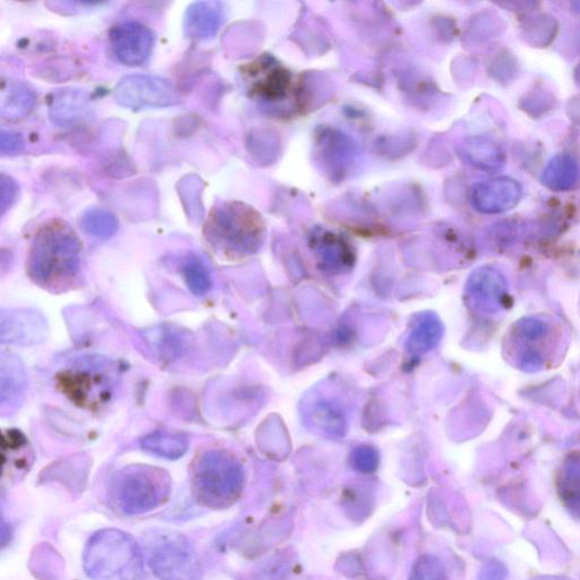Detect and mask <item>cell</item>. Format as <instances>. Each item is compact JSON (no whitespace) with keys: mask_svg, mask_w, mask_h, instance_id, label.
Masks as SVG:
<instances>
[{"mask_svg":"<svg viewBox=\"0 0 580 580\" xmlns=\"http://www.w3.org/2000/svg\"><path fill=\"white\" fill-rule=\"evenodd\" d=\"M81 264V242L63 220H50L34 235L28 255V274L49 290H63L73 283Z\"/></svg>","mask_w":580,"mask_h":580,"instance_id":"obj_1","label":"cell"},{"mask_svg":"<svg viewBox=\"0 0 580 580\" xmlns=\"http://www.w3.org/2000/svg\"><path fill=\"white\" fill-rule=\"evenodd\" d=\"M263 235L259 212L240 201L218 203L203 229L204 240L211 249L226 257L258 251Z\"/></svg>","mask_w":580,"mask_h":580,"instance_id":"obj_2","label":"cell"},{"mask_svg":"<svg viewBox=\"0 0 580 580\" xmlns=\"http://www.w3.org/2000/svg\"><path fill=\"white\" fill-rule=\"evenodd\" d=\"M85 573L93 580H143L144 560L132 536L104 530L93 535L83 554Z\"/></svg>","mask_w":580,"mask_h":580,"instance_id":"obj_3","label":"cell"},{"mask_svg":"<svg viewBox=\"0 0 580 580\" xmlns=\"http://www.w3.org/2000/svg\"><path fill=\"white\" fill-rule=\"evenodd\" d=\"M192 485L195 498L202 506L223 509L240 498L244 486V469L226 451L204 452L193 466Z\"/></svg>","mask_w":580,"mask_h":580,"instance_id":"obj_4","label":"cell"},{"mask_svg":"<svg viewBox=\"0 0 580 580\" xmlns=\"http://www.w3.org/2000/svg\"><path fill=\"white\" fill-rule=\"evenodd\" d=\"M170 485V477L162 469L130 466L116 476L112 497L115 506L125 515H141L164 505Z\"/></svg>","mask_w":580,"mask_h":580,"instance_id":"obj_5","label":"cell"},{"mask_svg":"<svg viewBox=\"0 0 580 580\" xmlns=\"http://www.w3.org/2000/svg\"><path fill=\"white\" fill-rule=\"evenodd\" d=\"M148 561L153 574L161 580L202 579L198 554L183 535H155L149 543Z\"/></svg>","mask_w":580,"mask_h":580,"instance_id":"obj_6","label":"cell"},{"mask_svg":"<svg viewBox=\"0 0 580 580\" xmlns=\"http://www.w3.org/2000/svg\"><path fill=\"white\" fill-rule=\"evenodd\" d=\"M105 368L96 360L78 363L57 375V387L75 405L99 407L108 402L113 391V378Z\"/></svg>","mask_w":580,"mask_h":580,"instance_id":"obj_7","label":"cell"},{"mask_svg":"<svg viewBox=\"0 0 580 580\" xmlns=\"http://www.w3.org/2000/svg\"><path fill=\"white\" fill-rule=\"evenodd\" d=\"M114 96L122 107L139 112L178 104V91L172 83L155 75H130L116 85Z\"/></svg>","mask_w":580,"mask_h":580,"instance_id":"obj_8","label":"cell"},{"mask_svg":"<svg viewBox=\"0 0 580 580\" xmlns=\"http://www.w3.org/2000/svg\"><path fill=\"white\" fill-rule=\"evenodd\" d=\"M110 47L118 62L140 66L148 61L155 46L152 31L139 22H123L109 33Z\"/></svg>","mask_w":580,"mask_h":580,"instance_id":"obj_9","label":"cell"},{"mask_svg":"<svg viewBox=\"0 0 580 580\" xmlns=\"http://www.w3.org/2000/svg\"><path fill=\"white\" fill-rule=\"evenodd\" d=\"M244 75L251 95L264 101L283 100L292 88V75L269 56L247 66Z\"/></svg>","mask_w":580,"mask_h":580,"instance_id":"obj_10","label":"cell"},{"mask_svg":"<svg viewBox=\"0 0 580 580\" xmlns=\"http://www.w3.org/2000/svg\"><path fill=\"white\" fill-rule=\"evenodd\" d=\"M522 198V187L508 177L477 184L472 191V203L482 213H501L513 209Z\"/></svg>","mask_w":580,"mask_h":580,"instance_id":"obj_11","label":"cell"},{"mask_svg":"<svg viewBox=\"0 0 580 580\" xmlns=\"http://www.w3.org/2000/svg\"><path fill=\"white\" fill-rule=\"evenodd\" d=\"M224 20V5L220 2H195L187 7L184 14L185 37L194 41L215 38Z\"/></svg>","mask_w":580,"mask_h":580,"instance_id":"obj_12","label":"cell"},{"mask_svg":"<svg viewBox=\"0 0 580 580\" xmlns=\"http://www.w3.org/2000/svg\"><path fill=\"white\" fill-rule=\"evenodd\" d=\"M90 113L87 93L78 89L58 90L50 96L49 116L61 126H72L88 118Z\"/></svg>","mask_w":580,"mask_h":580,"instance_id":"obj_13","label":"cell"},{"mask_svg":"<svg viewBox=\"0 0 580 580\" xmlns=\"http://www.w3.org/2000/svg\"><path fill=\"white\" fill-rule=\"evenodd\" d=\"M36 101V93L29 85L15 80L3 81L0 91V116L5 121H21L32 113Z\"/></svg>","mask_w":580,"mask_h":580,"instance_id":"obj_14","label":"cell"},{"mask_svg":"<svg viewBox=\"0 0 580 580\" xmlns=\"http://www.w3.org/2000/svg\"><path fill=\"white\" fill-rule=\"evenodd\" d=\"M3 476L17 479L29 472L33 462V452L25 435L19 430L3 433Z\"/></svg>","mask_w":580,"mask_h":580,"instance_id":"obj_15","label":"cell"},{"mask_svg":"<svg viewBox=\"0 0 580 580\" xmlns=\"http://www.w3.org/2000/svg\"><path fill=\"white\" fill-rule=\"evenodd\" d=\"M469 295L483 309H496L503 297V278L491 268L477 270L468 286Z\"/></svg>","mask_w":580,"mask_h":580,"instance_id":"obj_16","label":"cell"},{"mask_svg":"<svg viewBox=\"0 0 580 580\" xmlns=\"http://www.w3.org/2000/svg\"><path fill=\"white\" fill-rule=\"evenodd\" d=\"M580 179L578 162L571 156L558 155L549 161L542 174V182L553 191L575 189Z\"/></svg>","mask_w":580,"mask_h":580,"instance_id":"obj_17","label":"cell"},{"mask_svg":"<svg viewBox=\"0 0 580 580\" xmlns=\"http://www.w3.org/2000/svg\"><path fill=\"white\" fill-rule=\"evenodd\" d=\"M463 152L473 166L485 170V172H496L505 166V153L498 144L483 138V136H474V138L466 140Z\"/></svg>","mask_w":580,"mask_h":580,"instance_id":"obj_18","label":"cell"},{"mask_svg":"<svg viewBox=\"0 0 580 580\" xmlns=\"http://www.w3.org/2000/svg\"><path fill=\"white\" fill-rule=\"evenodd\" d=\"M442 335L441 322L432 313L421 314L414 322L406 348L412 354H424L438 345Z\"/></svg>","mask_w":580,"mask_h":580,"instance_id":"obj_19","label":"cell"},{"mask_svg":"<svg viewBox=\"0 0 580 580\" xmlns=\"http://www.w3.org/2000/svg\"><path fill=\"white\" fill-rule=\"evenodd\" d=\"M176 189L186 216L194 224L201 223L206 215L203 204L204 183L202 178L196 174L185 175L179 179Z\"/></svg>","mask_w":580,"mask_h":580,"instance_id":"obj_20","label":"cell"},{"mask_svg":"<svg viewBox=\"0 0 580 580\" xmlns=\"http://www.w3.org/2000/svg\"><path fill=\"white\" fill-rule=\"evenodd\" d=\"M141 446L153 455L173 460L185 455L189 440L182 434L158 431L144 437Z\"/></svg>","mask_w":580,"mask_h":580,"instance_id":"obj_21","label":"cell"},{"mask_svg":"<svg viewBox=\"0 0 580 580\" xmlns=\"http://www.w3.org/2000/svg\"><path fill=\"white\" fill-rule=\"evenodd\" d=\"M314 247L323 263L332 268L349 266L353 261L351 247L341 238L331 233H321L314 237Z\"/></svg>","mask_w":580,"mask_h":580,"instance_id":"obj_22","label":"cell"},{"mask_svg":"<svg viewBox=\"0 0 580 580\" xmlns=\"http://www.w3.org/2000/svg\"><path fill=\"white\" fill-rule=\"evenodd\" d=\"M559 493L570 514L580 518V457L571 458L562 469Z\"/></svg>","mask_w":580,"mask_h":580,"instance_id":"obj_23","label":"cell"},{"mask_svg":"<svg viewBox=\"0 0 580 580\" xmlns=\"http://www.w3.org/2000/svg\"><path fill=\"white\" fill-rule=\"evenodd\" d=\"M182 274L186 281V285L189 286L191 292L196 296L206 295L211 286L212 278L210 270L199 255L190 254L189 257L185 259L182 267Z\"/></svg>","mask_w":580,"mask_h":580,"instance_id":"obj_24","label":"cell"},{"mask_svg":"<svg viewBox=\"0 0 580 580\" xmlns=\"http://www.w3.org/2000/svg\"><path fill=\"white\" fill-rule=\"evenodd\" d=\"M81 227L88 235L108 240L117 233L118 220L108 210L90 209L83 213Z\"/></svg>","mask_w":580,"mask_h":580,"instance_id":"obj_25","label":"cell"},{"mask_svg":"<svg viewBox=\"0 0 580 580\" xmlns=\"http://www.w3.org/2000/svg\"><path fill=\"white\" fill-rule=\"evenodd\" d=\"M409 580H449L445 566L430 554L421 557L413 567Z\"/></svg>","mask_w":580,"mask_h":580,"instance_id":"obj_26","label":"cell"},{"mask_svg":"<svg viewBox=\"0 0 580 580\" xmlns=\"http://www.w3.org/2000/svg\"><path fill=\"white\" fill-rule=\"evenodd\" d=\"M22 370L16 362L10 360V368H2V403L8 398V403L21 395L24 387Z\"/></svg>","mask_w":580,"mask_h":580,"instance_id":"obj_27","label":"cell"},{"mask_svg":"<svg viewBox=\"0 0 580 580\" xmlns=\"http://www.w3.org/2000/svg\"><path fill=\"white\" fill-rule=\"evenodd\" d=\"M351 464L357 472L370 474L378 468V452L371 447H360L353 451Z\"/></svg>","mask_w":580,"mask_h":580,"instance_id":"obj_28","label":"cell"},{"mask_svg":"<svg viewBox=\"0 0 580 580\" xmlns=\"http://www.w3.org/2000/svg\"><path fill=\"white\" fill-rule=\"evenodd\" d=\"M20 187L11 176H0V213L5 215L10 210L19 195Z\"/></svg>","mask_w":580,"mask_h":580,"instance_id":"obj_29","label":"cell"},{"mask_svg":"<svg viewBox=\"0 0 580 580\" xmlns=\"http://www.w3.org/2000/svg\"><path fill=\"white\" fill-rule=\"evenodd\" d=\"M25 143L21 134L2 131L0 133V153L3 156H17L24 150Z\"/></svg>","mask_w":580,"mask_h":580,"instance_id":"obj_30","label":"cell"},{"mask_svg":"<svg viewBox=\"0 0 580 580\" xmlns=\"http://www.w3.org/2000/svg\"><path fill=\"white\" fill-rule=\"evenodd\" d=\"M535 580H562L557 578H542V579H535Z\"/></svg>","mask_w":580,"mask_h":580,"instance_id":"obj_31","label":"cell"},{"mask_svg":"<svg viewBox=\"0 0 580 580\" xmlns=\"http://www.w3.org/2000/svg\"><path fill=\"white\" fill-rule=\"evenodd\" d=\"M576 6H577V10L580 12V3H577Z\"/></svg>","mask_w":580,"mask_h":580,"instance_id":"obj_32","label":"cell"}]
</instances>
